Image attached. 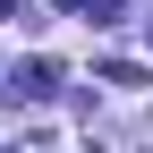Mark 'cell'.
Segmentation results:
<instances>
[{
    "instance_id": "cell-4",
    "label": "cell",
    "mask_w": 153,
    "mask_h": 153,
    "mask_svg": "<svg viewBox=\"0 0 153 153\" xmlns=\"http://www.w3.org/2000/svg\"><path fill=\"white\" fill-rule=\"evenodd\" d=\"M9 9H17V0H0V17H9Z\"/></svg>"
},
{
    "instance_id": "cell-5",
    "label": "cell",
    "mask_w": 153,
    "mask_h": 153,
    "mask_svg": "<svg viewBox=\"0 0 153 153\" xmlns=\"http://www.w3.org/2000/svg\"><path fill=\"white\" fill-rule=\"evenodd\" d=\"M145 34H153V26H145Z\"/></svg>"
},
{
    "instance_id": "cell-3",
    "label": "cell",
    "mask_w": 153,
    "mask_h": 153,
    "mask_svg": "<svg viewBox=\"0 0 153 153\" xmlns=\"http://www.w3.org/2000/svg\"><path fill=\"white\" fill-rule=\"evenodd\" d=\"M60 9H85V0H60Z\"/></svg>"
},
{
    "instance_id": "cell-1",
    "label": "cell",
    "mask_w": 153,
    "mask_h": 153,
    "mask_svg": "<svg viewBox=\"0 0 153 153\" xmlns=\"http://www.w3.org/2000/svg\"><path fill=\"white\" fill-rule=\"evenodd\" d=\"M0 94H9V102H51V94H60V68H51V60H17Z\"/></svg>"
},
{
    "instance_id": "cell-2",
    "label": "cell",
    "mask_w": 153,
    "mask_h": 153,
    "mask_svg": "<svg viewBox=\"0 0 153 153\" xmlns=\"http://www.w3.org/2000/svg\"><path fill=\"white\" fill-rule=\"evenodd\" d=\"M85 17H94V26H111V17H119V0H85Z\"/></svg>"
}]
</instances>
